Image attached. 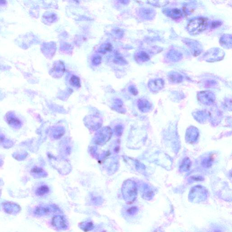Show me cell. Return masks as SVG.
<instances>
[{"label": "cell", "instance_id": "277c9868", "mask_svg": "<svg viewBox=\"0 0 232 232\" xmlns=\"http://www.w3.org/2000/svg\"><path fill=\"white\" fill-rule=\"evenodd\" d=\"M163 80L157 79L152 80L148 83V86L150 90L153 92H157L162 89L164 86Z\"/></svg>", "mask_w": 232, "mask_h": 232}, {"label": "cell", "instance_id": "8fae6325", "mask_svg": "<svg viewBox=\"0 0 232 232\" xmlns=\"http://www.w3.org/2000/svg\"><path fill=\"white\" fill-rule=\"evenodd\" d=\"M139 107L141 110L143 112L148 111L151 107V105L149 102L147 100H141L139 102Z\"/></svg>", "mask_w": 232, "mask_h": 232}, {"label": "cell", "instance_id": "6da1fadb", "mask_svg": "<svg viewBox=\"0 0 232 232\" xmlns=\"http://www.w3.org/2000/svg\"><path fill=\"white\" fill-rule=\"evenodd\" d=\"M208 26V21L207 18L198 17L189 21L187 29L190 35H197L204 31Z\"/></svg>", "mask_w": 232, "mask_h": 232}, {"label": "cell", "instance_id": "2e32d148", "mask_svg": "<svg viewBox=\"0 0 232 232\" xmlns=\"http://www.w3.org/2000/svg\"><path fill=\"white\" fill-rule=\"evenodd\" d=\"M168 58H170L171 60H172L173 61H178L179 59L181 58V55L179 54L176 51H172L170 52V54H168Z\"/></svg>", "mask_w": 232, "mask_h": 232}, {"label": "cell", "instance_id": "8992f818", "mask_svg": "<svg viewBox=\"0 0 232 232\" xmlns=\"http://www.w3.org/2000/svg\"><path fill=\"white\" fill-rule=\"evenodd\" d=\"M169 80L171 82L174 83H179L181 82L183 80V77L182 75L177 72H171L168 75Z\"/></svg>", "mask_w": 232, "mask_h": 232}, {"label": "cell", "instance_id": "7c38bea8", "mask_svg": "<svg viewBox=\"0 0 232 232\" xmlns=\"http://www.w3.org/2000/svg\"><path fill=\"white\" fill-rule=\"evenodd\" d=\"M7 122L10 125L13 126H19L21 124V121L17 118L14 116H9L7 118Z\"/></svg>", "mask_w": 232, "mask_h": 232}, {"label": "cell", "instance_id": "52a82bcc", "mask_svg": "<svg viewBox=\"0 0 232 232\" xmlns=\"http://www.w3.org/2000/svg\"><path fill=\"white\" fill-rule=\"evenodd\" d=\"M188 132H187V134H188L186 136V137H188L187 139L189 142L195 141L196 140L198 136V132L196 128H189V129L188 130Z\"/></svg>", "mask_w": 232, "mask_h": 232}, {"label": "cell", "instance_id": "3957f363", "mask_svg": "<svg viewBox=\"0 0 232 232\" xmlns=\"http://www.w3.org/2000/svg\"><path fill=\"white\" fill-rule=\"evenodd\" d=\"M198 97L199 101L205 104H210L215 100L214 94L208 91L200 92L198 94Z\"/></svg>", "mask_w": 232, "mask_h": 232}, {"label": "cell", "instance_id": "d6986e66", "mask_svg": "<svg viewBox=\"0 0 232 232\" xmlns=\"http://www.w3.org/2000/svg\"><path fill=\"white\" fill-rule=\"evenodd\" d=\"M221 25V23L219 22H213L212 24V26L213 27H217L218 26H220Z\"/></svg>", "mask_w": 232, "mask_h": 232}, {"label": "cell", "instance_id": "5bb4252c", "mask_svg": "<svg viewBox=\"0 0 232 232\" xmlns=\"http://www.w3.org/2000/svg\"><path fill=\"white\" fill-rule=\"evenodd\" d=\"M190 165H191V162L189 161V158H186L184 159V161L182 162L180 169L183 172L188 171L190 168Z\"/></svg>", "mask_w": 232, "mask_h": 232}, {"label": "cell", "instance_id": "e0dca14e", "mask_svg": "<svg viewBox=\"0 0 232 232\" xmlns=\"http://www.w3.org/2000/svg\"><path fill=\"white\" fill-rule=\"evenodd\" d=\"M70 83L72 85L75 87H80V79L75 75H73L71 78Z\"/></svg>", "mask_w": 232, "mask_h": 232}, {"label": "cell", "instance_id": "ffe728a7", "mask_svg": "<svg viewBox=\"0 0 232 232\" xmlns=\"http://www.w3.org/2000/svg\"><path fill=\"white\" fill-rule=\"evenodd\" d=\"M32 172L33 173H39L40 172H41V169L36 167V168H33V170H32Z\"/></svg>", "mask_w": 232, "mask_h": 232}, {"label": "cell", "instance_id": "30bf717a", "mask_svg": "<svg viewBox=\"0 0 232 232\" xmlns=\"http://www.w3.org/2000/svg\"><path fill=\"white\" fill-rule=\"evenodd\" d=\"M49 191V189L47 186L42 185L37 188L36 192L37 196H43L48 193Z\"/></svg>", "mask_w": 232, "mask_h": 232}, {"label": "cell", "instance_id": "ac0fdd59", "mask_svg": "<svg viewBox=\"0 0 232 232\" xmlns=\"http://www.w3.org/2000/svg\"><path fill=\"white\" fill-rule=\"evenodd\" d=\"M130 91L134 95H137L138 94V91H137V89L134 86H131V87H130Z\"/></svg>", "mask_w": 232, "mask_h": 232}, {"label": "cell", "instance_id": "7a4b0ae2", "mask_svg": "<svg viewBox=\"0 0 232 232\" xmlns=\"http://www.w3.org/2000/svg\"><path fill=\"white\" fill-rule=\"evenodd\" d=\"M224 52L219 48H214L206 52L205 58L207 61L214 62L222 60L224 57Z\"/></svg>", "mask_w": 232, "mask_h": 232}, {"label": "cell", "instance_id": "ba28073f", "mask_svg": "<svg viewBox=\"0 0 232 232\" xmlns=\"http://www.w3.org/2000/svg\"><path fill=\"white\" fill-rule=\"evenodd\" d=\"M167 15L173 19H177L182 17V12L179 9L175 8L167 11Z\"/></svg>", "mask_w": 232, "mask_h": 232}, {"label": "cell", "instance_id": "9c48e42d", "mask_svg": "<svg viewBox=\"0 0 232 232\" xmlns=\"http://www.w3.org/2000/svg\"><path fill=\"white\" fill-rule=\"evenodd\" d=\"M231 36L229 35H224L221 38V45L224 46V47H227L228 48H231Z\"/></svg>", "mask_w": 232, "mask_h": 232}, {"label": "cell", "instance_id": "5b68a950", "mask_svg": "<svg viewBox=\"0 0 232 232\" xmlns=\"http://www.w3.org/2000/svg\"><path fill=\"white\" fill-rule=\"evenodd\" d=\"M155 11L150 8H145L142 11V15L145 19L152 20L155 16Z\"/></svg>", "mask_w": 232, "mask_h": 232}, {"label": "cell", "instance_id": "4fadbf2b", "mask_svg": "<svg viewBox=\"0 0 232 232\" xmlns=\"http://www.w3.org/2000/svg\"><path fill=\"white\" fill-rule=\"evenodd\" d=\"M148 2L153 6L160 7L165 6V5L168 4L169 2L166 1H148Z\"/></svg>", "mask_w": 232, "mask_h": 232}, {"label": "cell", "instance_id": "9a60e30c", "mask_svg": "<svg viewBox=\"0 0 232 232\" xmlns=\"http://www.w3.org/2000/svg\"><path fill=\"white\" fill-rule=\"evenodd\" d=\"M136 58L140 61L145 62L149 60V56L145 52L142 51L137 55Z\"/></svg>", "mask_w": 232, "mask_h": 232}]
</instances>
